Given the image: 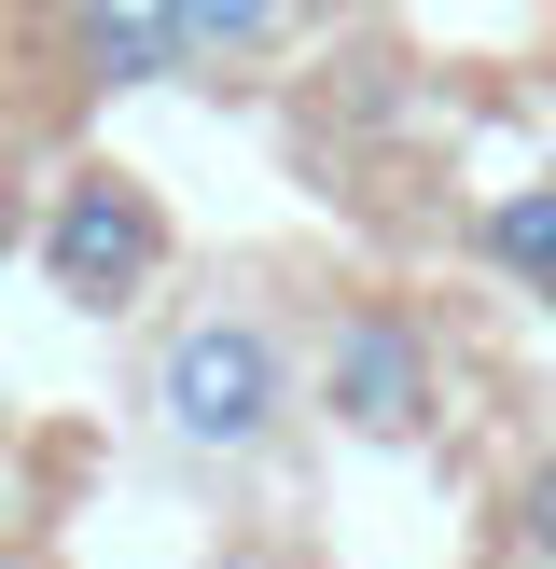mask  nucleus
<instances>
[{
    "instance_id": "8",
    "label": "nucleus",
    "mask_w": 556,
    "mask_h": 569,
    "mask_svg": "<svg viewBox=\"0 0 556 569\" xmlns=\"http://www.w3.org/2000/svg\"><path fill=\"white\" fill-rule=\"evenodd\" d=\"M209 569H320V556H292V542H222Z\"/></svg>"
},
{
    "instance_id": "2",
    "label": "nucleus",
    "mask_w": 556,
    "mask_h": 569,
    "mask_svg": "<svg viewBox=\"0 0 556 569\" xmlns=\"http://www.w3.org/2000/svg\"><path fill=\"white\" fill-rule=\"evenodd\" d=\"M334 403V431H361V445H417L431 431V389H445V348H431V320L417 306H389V292H348L320 320V376H306Z\"/></svg>"
},
{
    "instance_id": "7",
    "label": "nucleus",
    "mask_w": 556,
    "mask_h": 569,
    "mask_svg": "<svg viewBox=\"0 0 556 569\" xmlns=\"http://www.w3.org/2000/svg\"><path fill=\"white\" fill-rule=\"evenodd\" d=\"M181 28H195V56H265L306 28V0H181Z\"/></svg>"
},
{
    "instance_id": "5",
    "label": "nucleus",
    "mask_w": 556,
    "mask_h": 569,
    "mask_svg": "<svg viewBox=\"0 0 556 569\" xmlns=\"http://www.w3.org/2000/svg\"><path fill=\"white\" fill-rule=\"evenodd\" d=\"M473 250H487V264H500V278H515V292H528V306H543V320H556V181L500 194V209L473 222Z\"/></svg>"
},
{
    "instance_id": "3",
    "label": "nucleus",
    "mask_w": 556,
    "mask_h": 569,
    "mask_svg": "<svg viewBox=\"0 0 556 569\" xmlns=\"http://www.w3.org/2000/svg\"><path fill=\"white\" fill-rule=\"evenodd\" d=\"M42 278L83 306V320H126V306L167 278V209L126 181V167H70L56 209H42Z\"/></svg>"
},
{
    "instance_id": "4",
    "label": "nucleus",
    "mask_w": 556,
    "mask_h": 569,
    "mask_svg": "<svg viewBox=\"0 0 556 569\" xmlns=\"http://www.w3.org/2000/svg\"><path fill=\"white\" fill-rule=\"evenodd\" d=\"M56 56H70L98 98H139V83H181L209 70L181 28V0H56Z\"/></svg>"
},
{
    "instance_id": "6",
    "label": "nucleus",
    "mask_w": 556,
    "mask_h": 569,
    "mask_svg": "<svg viewBox=\"0 0 556 569\" xmlns=\"http://www.w3.org/2000/svg\"><path fill=\"white\" fill-rule=\"evenodd\" d=\"M500 556L515 569H556V445H528L500 472Z\"/></svg>"
},
{
    "instance_id": "1",
    "label": "nucleus",
    "mask_w": 556,
    "mask_h": 569,
    "mask_svg": "<svg viewBox=\"0 0 556 569\" xmlns=\"http://www.w3.org/2000/svg\"><path fill=\"white\" fill-rule=\"evenodd\" d=\"M139 417H153L167 459L195 472H237L278 445V417H292V348H278L265 306H195V320H167L153 348H139Z\"/></svg>"
}]
</instances>
